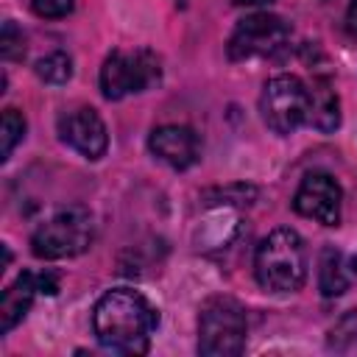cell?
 <instances>
[{
	"label": "cell",
	"mask_w": 357,
	"mask_h": 357,
	"mask_svg": "<svg viewBox=\"0 0 357 357\" xmlns=\"http://www.w3.org/2000/svg\"><path fill=\"white\" fill-rule=\"evenodd\" d=\"M156 324L159 312L142 293L131 287H114L103 293L92 310V329L98 343L117 354H145L151 349Z\"/></svg>",
	"instance_id": "1"
},
{
	"label": "cell",
	"mask_w": 357,
	"mask_h": 357,
	"mask_svg": "<svg viewBox=\"0 0 357 357\" xmlns=\"http://www.w3.org/2000/svg\"><path fill=\"white\" fill-rule=\"evenodd\" d=\"M254 276L268 293H296L307 282V248L296 229H273L254 251Z\"/></svg>",
	"instance_id": "2"
},
{
	"label": "cell",
	"mask_w": 357,
	"mask_h": 357,
	"mask_svg": "<svg viewBox=\"0 0 357 357\" xmlns=\"http://www.w3.org/2000/svg\"><path fill=\"white\" fill-rule=\"evenodd\" d=\"M245 310L231 296H212L198 312V354L237 357L245 349Z\"/></svg>",
	"instance_id": "3"
},
{
	"label": "cell",
	"mask_w": 357,
	"mask_h": 357,
	"mask_svg": "<svg viewBox=\"0 0 357 357\" xmlns=\"http://www.w3.org/2000/svg\"><path fill=\"white\" fill-rule=\"evenodd\" d=\"M95 240V220L86 206H67L31 234L36 259H67L84 254Z\"/></svg>",
	"instance_id": "4"
},
{
	"label": "cell",
	"mask_w": 357,
	"mask_h": 357,
	"mask_svg": "<svg viewBox=\"0 0 357 357\" xmlns=\"http://www.w3.org/2000/svg\"><path fill=\"white\" fill-rule=\"evenodd\" d=\"M162 61L153 50L139 47L134 53L112 50L100 67V92L106 100H120L131 92H145L148 86L159 84Z\"/></svg>",
	"instance_id": "5"
},
{
	"label": "cell",
	"mask_w": 357,
	"mask_h": 357,
	"mask_svg": "<svg viewBox=\"0 0 357 357\" xmlns=\"http://www.w3.org/2000/svg\"><path fill=\"white\" fill-rule=\"evenodd\" d=\"M259 112L273 134H293L301 123H307V84L290 73L268 78L259 95Z\"/></svg>",
	"instance_id": "6"
},
{
	"label": "cell",
	"mask_w": 357,
	"mask_h": 357,
	"mask_svg": "<svg viewBox=\"0 0 357 357\" xmlns=\"http://www.w3.org/2000/svg\"><path fill=\"white\" fill-rule=\"evenodd\" d=\"M290 22H284L276 14L268 11H257L243 17L226 45V53L231 61H243V59H254V56H276L287 47L290 42Z\"/></svg>",
	"instance_id": "7"
},
{
	"label": "cell",
	"mask_w": 357,
	"mask_h": 357,
	"mask_svg": "<svg viewBox=\"0 0 357 357\" xmlns=\"http://www.w3.org/2000/svg\"><path fill=\"white\" fill-rule=\"evenodd\" d=\"M340 204H343V190L329 173H307L293 195V209L301 218H312L324 226H337L340 223Z\"/></svg>",
	"instance_id": "8"
},
{
	"label": "cell",
	"mask_w": 357,
	"mask_h": 357,
	"mask_svg": "<svg viewBox=\"0 0 357 357\" xmlns=\"http://www.w3.org/2000/svg\"><path fill=\"white\" fill-rule=\"evenodd\" d=\"M59 137L84 159H100L109 148L106 123L92 106H78L59 117Z\"/></svg>",
	"instance_id": "9"
},
{
	"label": "cell",
	"mask_w": 357,
	"mask_h": 357,
	"mask_svg": "<svg viewBox=\"0 0 357 357\" xmlns=\"http://www.w3.org/2000/svg\"><path fill=\"white\" fill-rule=\"evenodd\" d=\"M148 148L159 162H165L173 170L192 167L198 162V153H201L198 134L190 126H178V123H167V126L153 128L148 137Z\"/></svg>",
	"instance_id": "10"
},
{
	"label": "cell",
	"mask_w": 357,
	"mask_h": 357,
	"mask_svg": "<svg viewBox=\"0 0 357 357\" xmlns=\"http://www.w3.org/2000/svg\"><path fill=\"white\" fill-rule=\"evenodd\" d=\"M307 126L321 134H332L340 126V100L329 75H312L307 84Z\"/></svg>",
	"instance_id": "11"
},
{
	"label": "cell",
	"mask_w": 357,
	"mask_h": 357,
	"mask_svg": "<svg viewBox=\"0 0 357 357\" xmlns=\"http://www.w3.org/2000/svg\"><path fill=\"white\" fill-rule=\"evenodd\" d=\"M36 296H39V276L22 271L0 296V335H8L28 315Z\"/></svg>",
	"instance_id": "12"
},
{
	"label": "cell",
	"mask_w": 357,
	"mask_h": 357,
	"mask_svg": "<svg viewBox=\"0 0 357 357\" xmlns=\"http://www.w3.org/2000/svg\"><path fill=\"white\" fill-rule=\"evenodd\" d=\"M318 290L326 298L343 296L349 290V273H346V259L335 245H324L321 248V259H318Z\"/></svg>",
	"instance_id": "13"
},
{
	"label": "cell",
	"mask_w": 357,
	"mask_h": 357,
	"mask_svg": "<svg viewBox=\"0 0 357 357\" xmlns=\"http://www.w3.org/2000/svg\"><path fill=\"white\" fill-rule=\"evenodd\" d=\"M254 198H257V187L251 184H226L201 192V201L206 206H243V204H254Z\"/></svg>",
	"instance_id": "14"
},
{
	"label": "cell",
	"mask_w": 357,
	"mask_h": 357,
	"mask_svg": "<svg viewBox=\"0 0 357 357\" xmlns=\"http://www.w3.org/2000/svg\"><path fill=\"white\" fill-rule=\"evenodd\" d=\"M33 73L39 75V81L53 84V86H61V84H67L73 78V59L67 53H61V50H53V53L42 56L36 61Z\"/></svg>",
	"instance_id": "15"
},
{
	"label": "cell",
	"mask_w": 357,
	"mask_h": 357,
	"mask_svg": "<svg viewBox=\"0 0 357 357\" xmlns=\"http://www.w3.org/2000/svg\"><path fill=\"white\" fill-rule=\"evenodd\" d=\"M22 137H25V117L17 109H6L3 123H0V159L3 162L11 156V151L17 148Z\"/></svg>",
	"instance_id": "16"
},
{
	"label": "cell",
	"mask_w": 357,
	"mask_h": 357,
	"mask_svg": "<svg viewBox=\"0 0 357 357\" xmlns=\"http://www.w3.org/2000/svg\"><path fill=\"white\" fill-rule=\"evenodd\" d=\"M0 53H3V59H6V61H20V59L25 56V36H22V31H20L11 20H6V22H3V33H0Z\"/></svg>",
	"instance_id": "17"
},
{
	"label": "cell",
	"mask_w": 357,
	"mask_h": 357,
	"mask_svg": "<svg viewBox=\"0 0 357 357\" xmlns=\"http://www.w3.org/2000/svg\"><path fill=\"white\" fill-rule=\"evenodd\" d=\"M351 340H357V310H349L329 332V346H335V349H343Z\"/></svg>",
	"instance_id": "18"
},
{
	"label": "cell",
	"mask_w": 357,
	"mask_h": 357,
	"mask_svg": "<svg viewBox=\"0 0 357 357\" xmlns=\"http://www.w3.org/2000/svg\"><path fill=\"white\" fill-rule=\"evenodd\" d=\"M75 8V0H31V11L45 20H61Z\"/></svg>",
	"instance_id": "19"
},
{
	"label": "cell",
	"mask_w": 357,
	"mask_h": 357,
	"mask_svg": "<svg viewBox=\"0 0 357 357\" xmlns=\"http://www.w3.org/2000/svg\"><path fill=\"white\" fill-rule=\"evenodd\" d=\"M343 28H346V33H349L351 39H357V0H351V3H349V8H346V22H343Z\"/></svg>",
	"instance_id": "20"
},
{
	"label": "cell",
	"mask_w": 357,
	"mask_h": 357,
	"mask_svg": "<svg viewBox=\"0 0 357 357\" xmlns=\"http://www.w3.org/2000/svg\"><path fill=\"white\" fill-rule=\"evenodd\" d=\"M234 6H271L273 0H231Z\"/></svg>",
	"instance_id": "21"
},
{
	"label": "cell",
	"mask_w": 357,
	"mask_h": 357,
	"mask_svg": "<svg viewBox=\"0 0 357 357\" xmlns=\"http://www.w3.org/2000/svg\"><path fill=\"white\" fill-rule=\"evenodd\" d=\"M176 6H181V8H184V6H187V0H176Z\"/></svg>",
	"instance_id": "22"
}]
</instances>
